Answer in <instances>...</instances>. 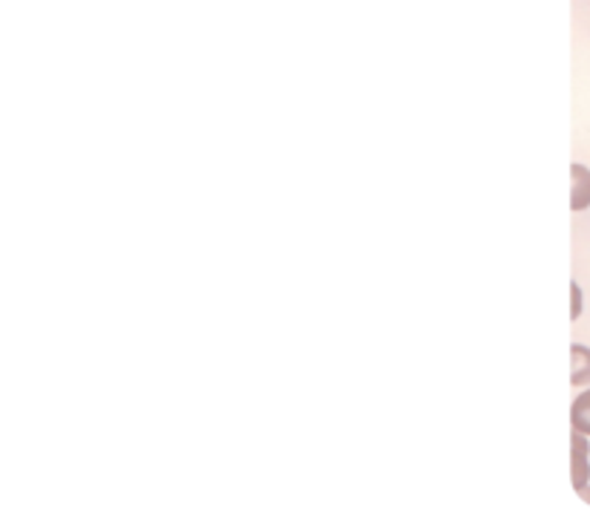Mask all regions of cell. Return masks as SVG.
<instances>
[{
    "label": "cell",
    "instance_id": "cell-1",
    "mask_svg": "<svg viewBox=\"0 0 590 510\" xmlns=\"http://www.w3.org/2000/svg\"><path fill=\"white\" fill-rule=\"evenodd\" d=\"M570 448H573V488L577 493L582 488H588V475H590V464H588V441H584V433H573V441H570Z\"/></svg>",
    "mask_w": 590,
    "mask_h": 510
},
{
    "label": "cell",
    "instance_id": "cell-2",
    "mask_svg": "<svg viewBox=\"0 0 590 510\" xmlns=\"http://www.w3.org/2000/svg\"><path fill=\"white\" fill-rule=\"evenodd\" d=\"M570 179H573L570 208L584 210L590 205V170L584 168V165H573V168H570Z\"/></svg>",
    "mask_w": 590,
    "mask_h": 510
},
{
    "label": "cell",
    "instance_id": "cell-3",
    "mask_svg": "<svg viewBox=\"0 0 590 510\" xmlns=\"http://www.w3.org/2000/svg\"><path fill=\"white\" fill-rule=\"evenodd\" d=\"M570 364H573V372H570V384L573 386L590 384V350L588 346H579V343H573V346H570Z\"/></svg>",
    "mask_w": 590,
    "mask_h": 510
},
{
    "label": "cell",
    "instance_id": "cell-4",
    "mask_svg": "<svg viewBox=\"0 0 590 510\" xmlns=\"http://www.w3.org/2000/svg\"><path fill=\"white\" fill-rule=\"evenodd\" d=\"M570 421H573V430L590 435V390L582 392L573 406H570Z\"/></svg>",
    "mask_w": 590,
    "mask_h": 510
},
{
    "label": "cell",
    "instance_id": "cell-5",
    "mask_svg": "<svg viewBox=\"0 0 590 510\" xmlns=\"http://www.w3.org/2000/svg\"><path fill=\"white\" fill-rule=\"evenodd\" d=\"M570 292H573V308H570V317H573V321H577L579 312H582V292H579L577 283H573V286H570Z\"/></svg>",
    "mask_w": 590,
    "mask_h": 510
},
{
    "label": "cell",
    "instance_id": "cell-6",
    "mask_svg": "<svg viewBox=\"0 0 590 510\" xmlns=\"http://www.w3.org/2000/svg\"><path fill=\"white\" fill-rule=\"evenodd\" d=\"M579 497H582L584 502H590V488H582V490H579Z\"/></svg>",
    "mask_w": 590,
    "mask_h": 510
}]
</instances>
